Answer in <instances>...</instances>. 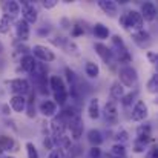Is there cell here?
Listing matches in <instances>:
<instances>
[{
  "label": "cell",
  "instance_id": "4316f807",
  "mask_svg": "<svg viewBox=\"0 0 158 158\" xmlns=\"http://www.w3.org/2000/svg\"><path fill=\"white\" fill-rule=\"evenodd\" d=\"M0 151H17L15 149V141L9 135H0Z\"/></svg>",
  "mask_w": 158,
  "mask_h": 158
},
{
  "label": "cell",
  "instance_id": "681fc988",
  "mask_svg": "<svg viewBox=\"0 0 158 158\" xmlns=\"http://www.w3.org/2000/svg\"><path fill=\"white\" fill-rule=\"evenodd\" d=\"M3 158H15V157H3Z\"/></svg>",
  "mask_w": 158,
  "mask_h": 158
},
{
  "label": "cell",
  "instance_id": "7dc6e473",
  "mask_svg": "<svg viewBox=\"0 0 158 158\" xmlns=\"http://www.w3.org/2000/svg\"><path fill=\"white\" fill-rule=\"evenodd\" d=\"M17 51H19V52H23L25 55H26V52L29 51V48L25 46V45H17Z\"/></svg>",
  "mask_w": 158,
  "mask_h": 158
},
{
  "label": "cell",
  "instance_id": "f1b7e54d",
  "mask_svg": "<svg viewBox=\"0 0 158 158\" xmlns=\"http://www.w3.org/2000/svg\"><path fill=\"white\" fill-rule=\"evenodd\" d=\"M137 97H138V91H137V89H134V91H131V92L124 94V95H123V98H121L120 102H121V105L124 106V107H127V106H131L135 100H137Z\"/></svg>",
  "mask_w": 158,
  "mask_h": 158
},
{
  "label": "cell",
  "instance_id": "52a82bcc",
  "mask_svg": "<svg viewBox=\"0 0 158 158\" xmlns=\"http://www.w3.org/2000/svg\"><path fill=\"white\" fill-rule=\"evenodd\" d=\"M55 46H60L66 54H71V55H78V45L74 42V40H69V39H64V37H55L51 40Z\"/></svg>",
  "mask_w": 158,
  "mask_h": 158
},
{
  "label": "cell",
  "instance_id": "f907efd6",
  "mask_svg": "<svg viewBox=\"0 0 158 158\" xmlns=\"http://www.w3.org/2000/svg\"><path fill=\"white\" fill-rule=\"evenodd\" d=\"M0 154H2V151H0Z\"/></svg>",
  "mask_w": 158,
  "mask_h": 158
},
{
  "label": "cell",
  "instance_id": "7402d4cb",
  "mask_svg": "<svg viewBox=\"0 0 158 158\" xmlns=\"http://www.w3.org/2000/svg\"><path fill=\"white\" fill-rule=\"evenodd\" d=\"M35 63H37V60H35L31 54H26V55H23V57L20 58V68H22L25 72H28V74H31V72L34 71Z\"/></svg>",
  "mask_w": 158,
  "mask_h": 158
},
{
  "label": "cell",
  "instance_id": "f546056e",
  "mask_svg": "<svg viewBox=\"0 0 158 158\" xmlns=\"http://www.w3.org/2000/svg\"><path fill=\"white\" fill-rule=\"evenodd\" d=\"M68 89L66 91H60V92H54V103L58 106H66V103H68Z\"/></svg>",
  "mask_w": 158,
  "mask_h": 158
},
{
  "label": "cell",
  "instance_id": "4fadbf2b",
  "mask_svg": "<svg viewBox=\"0 0 158 158\" xmlns=\"http://www.w3.org/2000/svg\"><path fill=\"white\" fill-rule=\"evenodd\" d=\"M66 129H68V124H66V121L60 117V115H54L52 117V121H51V131H52V135L54 137H61V135H64V132H66Z\"/></svg>",
  "mask_w": 158,
  "mask_h": 158
},
{
  "label": "cell",
  "instance_id": "7c38bea8",
  "mask_svg": "<svg viewBox=\"0 0 158 158\" xmlns=\"http://www.w3.org/2000/svg\"><path fill=\"white\" fill-rule=\"evenodd\" d=\"M143 20L146 22H154L157 19V6L154 2H144L141 5V11H140Z\"/></svg>",
  "mask_w": 158,
  "mask_h": 158
},
{
  "label": "cell",
  "instance_id": "bcb514c9",
  "mask_svg": "<svg viewBox=\"0 0 158 158\" xmlns=\"http://www.w3.org/2000/svg\"><path fill=\"white\" fill-rule=\"evenodd\" d=\"M0 112H2L3 115H9V114H11V107H9V105H2L0 106Z\"/></svg>",
  "mask_w": 158,
  "mask_h": 158
},
{
  "label": "cell",
  "instance_id": "74e56055",
  "mask_svg": "<svg viewBox=\"0 0 158 158\" xmlns=\"http://www.w3.org/2000/svg\"><path fill=\"white\" fill-rule=\"evenodd\" d=\"M83 34H85V28L81 25L77 23V25L72 26V31H71V35L72 37H78V35H83Z\"/></svg>",
  "mask_w": 158,
  "mask_h": 158
},
{
  "label": "cell",
  "instance_id": "83f0119b",
  "mask_svg": "<svg viewBox=\"0 0 158 158\" xmlns=\"http://www.w3.org/2000/svg\"><path fill=\"white\" fill-rule=\"evenodd\" d=\"M85 72L89 78H97L100 75V66L94 61H86L85 64Z\"/></svg>",
  "mask_w": 158,
  "mask_h": 158
},
{
  "label": "cell",
  "instance_id": "6da1fadb",
  "mask_svg": "<svg viewBox=\"0 0 158 158\" xmlns=\"http://www.w3.org/2000/svg\"><path fill=\"white\" fill-rule=\"evenodd\" d=\"M120 25L124 28V29H132L134 32L135 31H140V29H144V20L141 17V14L135 9H129L126 11L124 14L120 15Z\"/></svg>",
  "mask_w": 158,
  "mask_h": 158
},
{
  "label": "cell",
  "instance_id": "d6986e66",
  "mask_svg": "<svg viewBox=\"0 0 158 158\" xmlns=\"http://www.w3.org/2000/svg\"><path fill=\"white\" fill-rule=\"evenodd\" d=\"M88 115H89L91 120H97V118H100V115H102V109H100V102H98L97 97H94V98L89 100V105H88Z\"/></svg>",
  "mask_w": 158,
  "mask_h": 158
},
{
  "label": "cell",
  "instance_id": "cb8c5ba5",
  "mask_svg": "<svg viewBox=\"0 0 158 158\" xmlns=\"http://www.w3.org/2000/svg\"><path fill=\"white\" fill-rule=\"evenodd\" d=\"M124 94H126L124 86H123L120 81H114L112 86H110V97H112V100H114V102H118V100L123 98Z\"/></svg>",
  "mask_w": 158,
  "mask_h": 158
},
{
  "label": "cell",
  "instance_id": "836d02e7",
  "mask_svg": "<svg viewBox=\"0 0 158 158\" xmlns=\"http://www.w3.org/2000/svg\"><path fill=\"white\" fill-rule=\"evenodd\" d=\"M110 42H112V48H114L115 51L126 48V45H124V40H123V37H120V35H112Z\"/></svg>",
  "mask_w": 158,
  "mask_h": 158
},
{
  "label": "cell",
  "instance_id": "9c48e42d",
  "mask_svg": "<svg viewBox=\"0 0 158 158\" xmlns=\"http://www.w3.org/2000/svg\"><path fill=\"white\" fill-rule=\"evenodd\" d=\"M149 115V107L143 100H137L132 107V120L134 121H144Z\"/></svg>",
  "mask_w": 158,
  "mask_h": 158
},
{
  "label": "cell",
  "instance_id": "2e32d148",
  "mask_svg": "<svg viewBox=\"0 0 158 158\" xmlns=\"http://www.w3.org/2000/svg\"><path fill=\"white\" fill-rule=\"evenodd\" d=\"M39 112L43 117H54V115H57V105L52 100H43L39 106Z\"/></svg>",
  "mask_w": 158,
  "mask_h": 158
},
{
  "label": "cell",
  "instance_id": "277c9868",
  "mask_svg": "<svg viewBox=\"0 0 158 158\" xmlns=\"http://www.w3.org/2000/svg\"><path fill=\"white\" fill-rule=\"evenodd\" d=\"M102 114H103L105 121L109 126L118 124V107H117V102H114V100L106 102L105 109L102 110Z\"/></svg>",
  "mask_w": 158,
  "mask_h": 158
},
{
  "label": "cell",
  "instance_id": "5bb4252c",
  "mask_svg": "<svg viewBox=\"0 0 158 158\" xmlns=\"http://www.w3.org/2000/svg\"><path fill=\"white\" fill-rule=\"evenodd\" d=\"M15 34H17V39L20 42H26L31 35V28L29 25L23 20V19H19L15 22Z\"/></svg>",
  "mask_w": 158,
  "mask_h": 158
},
{
  "label": "cell",
  "instance_id": "d4e9b609",
  "mask_svg": "<svg viewBox=\"0 0 158 158\" xmlns=\"http://www.w3.org/2000/svg\"><path fill=\"white\" fill-rule=\"evenodd\" d=\"M48 85H49V88L52 89L54 92L66 91V85H64L63 78H61V77H58V75H51V77H49V81H48Z\"/></svg>",
  "mask_w": 158,
  "mask_h": 158
},
{
  "label": "cell",
  "instance_id": "ffe728a7",
  "mask_svg": "<svg viewBox=\"0 0 158 158\" xmlns=\"http://www.w3.org/2000/svg\"><path fill=\"white\" fill-rule=\"evenodd\" d=\"M3 9H5V15H8L9 19L17 17V15L20 14V3L15 2V0L5 2V3H3Z\"/></svg>",
  "mask_w": 158,
  "mask_h": 158
},
{
  "label": "cell",
  "instance_id": "8fae6325",
  "mask_svg": "<svg viewBox=\"0 0 158 158\" xmlns=\"http://www.w3.org/2000/svg\"><path fill=\"white\" fill-rule=\"evenodd\" d=\"M94 49H95V52L98 54V57L105 61L106 64H112V61H114V51L109 46H106L105 43L97 42V43H94Z\"/></svg>",
  "mask_w": 158,
  "mask_h": 158
},
{
  "label": "cell",
  "instance_id": "30bf717a",
  "mask_svg": "<svg viewBox=\"0 0 158 158\" xmlns=\"http://www.w3.org/2000/svg\"><path fill=\"white\" fill-rule=\"evenodd\" d=\"M83 120H81V117L77 114L69 123H68V127L71 129V134H72V138L75 140V141H78L80 138H81V135H83Z\"/></svg>",
  "mask_w": 158,
  "mask_h": 158
},
{
  "label": "cell",
  "instance_id": "c3c4849f",
  "mask_svg": "<svg viewBox=\"0 0 158 158\" xmlns=\"http://www.w3.org/2000/svg\"><path fill=\"white\" fill-rule=\"evenodd\" d=\"M3 52V43H2V42H0V54Z\"/></svg>",
  "mask_w": 158,
  "mask_h": 158
},
{
  "label": "cell",
  "instance_id": "ba28073f",
  "mask_svg": "<svg viewBox=\"0 0 158 158\" xmlns=\"http://www.w3.org/2000/svg\"><path fill=\"white\" fill-rule=\"evenodd\" d=\"M132 40H134V43H135L138 48H141V49L149 48V46L152 45V35H151V32L146 31V29H140V31L132 32Z\"/></svg>",
  "mask_w": 158,
  "mask_h": 158
},
{
  "label": "cell",
  "instance_id": "8d00e7d4",
  "mask_svg": "<svg viewBox=\"0 0 158 158\" xmlns=\"http://www.w3.org/2000/svg\"><path fill=\"white\" fill-rule=\"evenodd\" d=\"M117 140H118L120 144H124V143L129 140V134H127V131H124V129L118 131V132H117Z\"/></svg>",
  "mask_w": 158,
  "mask_h": 158
},
{
  "label": "cell",
  "instance_id": "484cf974",
  "mask_svg": "<svg viewBox=\"0 0 158 158\" xmlns=\"http://www.w3.org/2000/svg\"><path fill=\"white\" fill-rule=\"evenodd\" d=\"M92 31H94V35H95L98 40H105V39H107V37L110 35L109 28H107L106 25H103V23H95L94 28H92Z\"/></svg>",
  "mask_w": 158,
  "mask_h": 158
},
{
  "label": "cell",
  "instance_id": "d6a6232c",
  "mask_svg": "<svg viewBox=\"0 0 158 158\" xmlns=\"http://www.w3.org/2000/svg\"><path fill=\"white\" fill-rule=\"evenodd\" d=\"M148 91L151 94H157V91H158V75L157 74H154L149 78V81H148Z\"/></svg>",
  "mask_w": 158,
  "mask_h": 158
},
{
  "label": "cell",
  "instance_id": "4dcf8cb0",
  "mask_svg": "<svg viewBox=\"0 0 158 158\" xmlns=\"http://www.w3.org/2000/svg\"><path fill=\"white\" fill-rule=\"evenodd\" d=\"M110 152H112V155H115L117 158H124V155H126V146L120 144V143H115L112 146Z\"/></svg>",
  "mask_w": 158,
  "mask_h": 158
},
{
  "label": "cell",
  "instance_id": "816d5d0a",
  "mask_svg": "<svg viewBox=\"0 0 158 158\" xmlns=\"http://www.w3.org/2000/svg\"><path fill=\"white\" fill-rule=\"evenodd\" d=\"M115 158H117V157H115Z\"/></svg>",
  "mask_w": 158,
  "mask_h": 158
},
{
  "label": "cell",
  "instance_id": "ac0fdd59",
  "mask_svg": "<svg viewBox=\"0 0 158 158\" xmlns=\"http://www.w3.org/2000/svg\"><path fill=\"white\" fill-rule=\"evenodd\" d=\"M86 137H88V141L92 148H100L105 141V137H103L102 131H98V129H91Z\"/></svg>",
  "mask_w": 158,
  "mask_h": 158
},
{
  "label": "cell",
  "instance_id": "8992f818",
  "mask_svg": "<svg viewBox=\"0 0 158 158\" xmlns=\"http://www.w3.org/2000/svg\"><path fill=\"white\" fill-rule=\"evenodd\" d=\"M32 57L34 58H39L40 61H43V63H49V61H54L55 60V54L54 51H51L48 46H45V45H34L32 46Z\"/></svg>",
  "mask_w": 158,
  "mask_h": 158
},
{
  "label": "cell",
  "instance_id": "44dd1931",
  "mask_svg": "<svg viewBox=\"0 0 158 158\" xmlns=\"http://www.w3.org/2000/svg\"><path fill=\"white\" fill-rule=\"evenodd\" d=\"M151 134H152V127H151V124H141V126H138V129H137V141H140V143H148L149 140H151Z\"/></svg>",
  "mask_w": 158,
  "mask_h": 158
},
{
  "label": "cell",
  "instance_id": "ab89813d",
  "mask_svg": "<svg viewBox=\"0 0 158 158\" xmlns=\"http://www.w3.org/2000/svg\"><path fill=\"white\" fill-rule=\"evenodd\" d=\"M43 146H45V149H48V151H52V149H54L52 137H45V140H43Z\"/></svg>",
  "mask_w": 158,
  "mask_h": 158
},
{
  "label": "cell",
  "instance_id": "3957f363",
  "mask_svg": "<svg viewBox=\"0 0 158 158\" xmlns=\"http://www.w3.org/2000/svg\"><path fill=\"white\" fill-rule=\"evenodd\" d=\"M20 11H22V19L28 25H34L39 20V11L34 3L31 2H22L20 3Z\"/></svg>",
  "mask_w": 158,
  "mask_h": 158
},
{
  "label": "cell",
  "instance_id": "e0dca14e",
  "mask_svg": "<svg viewBox=\"0 0 158 158\" xmlns=\"http://www.w3.org/2000/svg\"><path fill=\"white\" fill-rule=\"evenodd\" d=\"M9 107L14 110V112H25L26 109V97H22V95H12L9 98Z\"/></svg>",
  "mask_w": 158,
  "mask_h": 158
},
{
  "label": "cell",
  "instance_id": "e575fe53",
  "mask_svg": "<svg viewBox=\"0 0 158 158\" xmlns=\"http://www.w3.org/2000/svg\"><path fill=\"white\" fill-rule=\"evenodd\" d=\"M25 148H26V154H28V158H40L39 152H37V149H35V146H34V143L28 141V143L25 144Z\"/></svg>",
  "mask_w": 158,
  "mask_h": 158
},
{
  "label": "cell",
  "instance_id": "b9f144b4",
  "mask_svg": "<svg viewBox=\"0 0 158 158\" xmlns=\"http://www.w3.org/2000/svg\"><path fill=\"white\" fill-rule=\"evenodd\" d=\"M63 157H64V152L61 149H52L48 158H63Z\"/></svg>",
  "mask_w": 158,
  "mask_h": 158
},
{
  "label": "cell",
  "instance_id": "60d3db41",
  "mask_svg": "<svg viewBox=\"0 0 158 158\" xmlns=\"http://www.w3.org/2000/svg\"><path fill=\"white\" fill-rule=\"evenodd\" d=\"M144 158H158V149L157 146H152L148 152H146V157Z\"/></svg>",
  "mask_w": 158,
  "mask_h": 158
},
{
  "label": "cell",
  "instance_id": "9a60e30c",
  "mask_svg": "<svg viewBox=\"0 0 158 158\" xmlns=\"http://www.w3.org/2000/svg\"><path fill=\"white\" fill-rule=\"evenodd\" d=\"M98 6L109 17H115L118 12V5L114 0H98Z\"/></svg>",
  "mask_w": 158,
  "mask_h": 158
},
{
  "label": "cell",
  "instance_id": "5b68a950",
  "mask_svg": "<svg viewBox=\"0 0 158 158\" xmlns=\"http://www.w3.org/2000/svg\"><path fill=\"white\" fill-rule=\"evenodd\" d=\"M9 89L14 95H22L25 97L26 94L31 92V85L26 78H14L9 81Z\"/></svg>",
  "mask_w": 158,
  "mask_h": 158
},
{
  "label": "cell",
  "instance_id": "7bdbcfd3",
  "mask_svg": "<svg viewBox=\"0 0 158 158\" xmlns=\"http://www.w3.org/2000/svg\"><path fill=\"white\" fill-rule=\"evenodd\" d=\"M144 148H146V144H144V143H140V141H137V143L134 144V152H137V154H141V152H144Z\"/></svg>",
  "mask_w": 158,
  "mask_h": 158
},
{
  "label": "cell",
  "instance_id": "d590c367",
  "mask_svg": "<svg viewBox=\"0 0 158 158\" xmlns=\"http://www.w3.org/2000/svg\"><path fill=\"white\" fill-rule=\"evenodd\" d=\"M64 74H66V80H68V83H69L71 86H74L75 81H77V75H75V72H74L71 68H66V69H64Z\"/></svg>",
  "mask_w": 158,
  "mask_h": 158
},
{
  "label": "cell",
  "instance_id": "603a6c76",
  "mask_svg": "<svg viewBox=\"0 0 158 158\" xmlns=\"http://www.w3.org/2000/svg\"><path fill=\"white\" fill-rule=\"evenodd\" d=\"M114 58H117L118 63L127 66L131 61H132V55L127 51V48H123V49H118V51H114Z\"/></svg>",
  "mask_w": 158,
  "mask_h": 158
},
{
  "label": "cell",
  "instance_id": "f6af8a7d",
  "mask_svg": "<svg viewBox=\"0 0 158 158\" xmlns=\"http://www.w3.org/2000/svg\"><path fill=\"white\" fill-rule=\"evenodd\" d=\"M148 58H149V61H151L152 64H157L158 57H157V54L154 52V51H149V52H148Z\"/></svg>",
  "mask_w": 158,
  "mask_h": 158
},
{
  "label": "cell",
  "instance_id": "1f68e13d",
  "mask_svg": "<svg viewBox=\"0 0 158 158\" xmlns=\"http://www.w3.org/2000/svg\"><path fill=\"white\" fill-rule=\"evenodd\" d=\"M11 29V19L8 15H3L0 19V32L2 34H8Z\"/></svg>",
  "mask_w": 158,
  "mask_h": 158
},
{
  "label": "cell",
  "instance_id": "f35d334b",
  "mask_svg": "<svg viewBox=\"0 0 158 158\" xmlns=\"http://www.w3.org/2000/svg\"><path fill=\"white\" fill-rule=\"evenodd\" d=\"M102 149L100 148H91V151H89V157L91 158H102Z\"/></svg>",
  "mask_w": 158,
  "mask_h": 158
},
{
  "label": "cell",
  "instance_id": "7a4b0ae2",
  "mask_svg": "<svg viewBox=\"0 0 158 158\" xmlns=\"http://www.w3.org/2000/svg\"><path fill=\"white\" fill-rule=\"evenodd\" d=\"M118 81L124 86V88H132L137 85L138 81V72L134 66L127 64V66H121L118 71Z\"/></svg>",
  "mask_w": 158,
  "mask_h": 158
},
{
  "label": "cell",
  "instance_id": "ee69618b",
  "mask_svg": "<svg viewBox=\"0 0 158 158\" xmlns=\"http://www.w3.org/2000/svg\"><path fill=\"white\" fill-rule=\"evenodd\" d=\"M42 5H43L45 9H52L54 6H57V0H46V2H43Z\"/></svg>",
  "mask_w": 158,
  "mask_h": 158
}]
</instances>
